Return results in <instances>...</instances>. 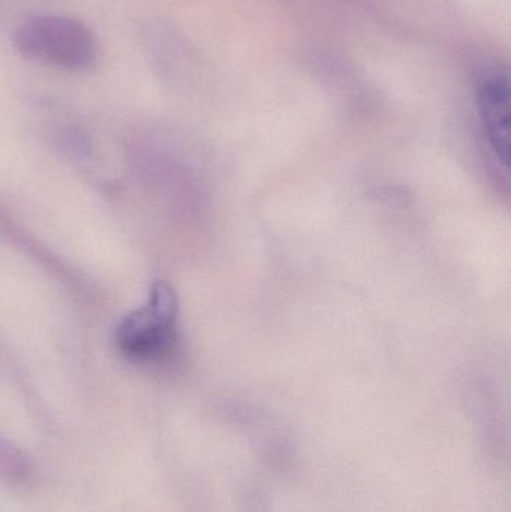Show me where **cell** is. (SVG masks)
<instances>
[{
	"mask_svg": "<svg viewBox=\"0 0 511 512\" xmlns=\"http://www.w3.org/2000/svg\"><path fill=\"white\" fill-rule=\"evenodd\" d=\"M14 45L26 59L63 71H87L99 57L95 32L84 21L68 15L27 18L15 29Z\"/></svg>",
	"mask_w": 511,
	"mask_h": 512,
	"instance_id": "obj_1",
	"label": "cell"
},
{
	"mask_svg": "<svg viewBox=\"0 0 511 512\" xmlns=\"http://www.w3.org/2000/svg\"><path fill=\"white\" fill-rule=\"evenodd\" d=\"M177 298L167 283L153 286L149 303L120 322L116 342L135 361H153L170 351L176 339Z\"/></svg>",
	"mask_w": 511,
	"mask_h": 512,
	"instance_id": "obj_2",
	"label": "cell"
},
{
	"mask_svg": "<svg viewBox=\"0 0 511 512\" xmlns=\"http://www.w3.org/2000/svg\"><path fill=\"white\" fill-rule=\"evenodd\" d=\"M479 108L486 137L498 161L510 162V87L504 74H492L479 89Z\"/></svg>",
	"mask_w": 511,
	"mask_h": 512,
	"instance_id": "obj_3",
	"label": "cell"
}]
</instances>
